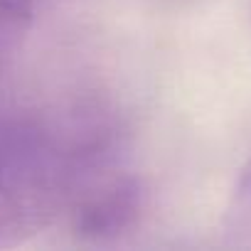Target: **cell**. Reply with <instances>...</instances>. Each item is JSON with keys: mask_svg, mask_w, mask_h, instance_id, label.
Returning a JSON list of instances; mask_svg holds the SVG:
<instances>
[{"mask_svg": "<svg viewBox=\"0 0 251 251\" xmlns=\"http://www.w3.org/2000/svg\"><path fill=\"white\" fill-rule=\"evenodd\" d=\"M35 13V0H0V74L20 50Z\"/></svg>", "mask_w": 251, "mask_h": 251, "instance_id": "cell-3", "label": "cell"}, {"mask_svg": "<svg viewBox=\"0 0 251 251\" xmlns=\"http://www.w3.org/2000/svg\"><path fill=\"white\" fill-rule=\"evenodd\" d=\"M224 229L231 244L251 249V163L241 170L234 185V192L226 207Z\"/></svg>", "mask_w": 251, "mask_h": 251, "instance_id": "cell-4", "label": "cell"}, {"mask_svg": "<svg viewBox=\"0 0 251 251\" xmlns=\"http://www.w3.org/2000/svg\"><path fill=\"white\" fill-rule=\"evenodd\" d=\"M148 192L131 173L101 170L74 197L67 209L69 226L81 241H116L128 234L143 217Z\"/></svg>", "mask_w": 251, "mask_h": 251, "instance_id": "cell-2", "label": "cell"}, {"mask_svg": "<svg viewBox=\"0 0 251 251\" xmlns=\"http://www.w3.org/2000/svg\"><path fill=\"white\" fill-rule=\"evenodd\" d=\"M116 126L101 111L0 116V249L15 246L59 214L108 168Z\"/></svg>", "mask_w": 251, "mask_h": 251, "instance_id": "cell-1", "label": "cell"}]
</instances>
